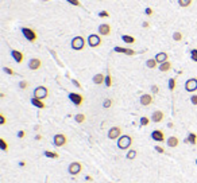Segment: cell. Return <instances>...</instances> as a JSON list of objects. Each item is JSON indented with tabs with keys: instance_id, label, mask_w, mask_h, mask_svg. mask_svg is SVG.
<instances>
[{
	"instance_id": "d590c367",
	"label": "cell",
	"mask_w": 197,
	"mask_h": 183,
	"mask_svg": "<svg viewBox=\"0 0 197 183\" xmlns=\"http://www.w3.org/2000/svg\"><path fill=\"white\" fill-rule=\"evenodd\" d=\"M149 123H150V119H149V117H142V119H140V127L149 125Z\"/></svg>"
},
{
	"instance_id": "ab89813d",
	"label": "cell",
	"mask_w": 197,
	"mask_h": 183,
	"mask_svg": "<svg viewBox=\"0 0 197 183\" xmlns=\"http://www.w3.org/2000/svg\"><path fill=\"white\" fill-rule=\"evenodd\" d=\"M99 16L100 18H109V12H107V11H100L99 12Z\"/></svg>"
},
{
	"instance_id": "60d3db41",
	"label": "cell",
	"mask_w": 197,
	"mask_h": 183,
	"mask_svg": "<svg viewBox=\"0 0 197 183\" xmlns=\"http://www.w3.org/2000/svg\"><path fill=\"white\" fill-rule=\"evenodd\" d=\"M154 148H155V151H157V152H159V154H165V150L161 147V145H155Z\"/></svg>"
},
{
	"instance_id": "f907efd6",
	"label": "cell",
	"mask_w": 197,
	"mask_h": 183,
	"mask_svg": "<svg viewBox=\"0 0 197 183\" xmlns=\"http://www.w3.org/2000/svg\"><path fill=\"white\" fill-rule=\"evenodd\" d=\"M40 139H42V136H40V135H37L35 136V140H40Z\"/></svg>"
},
{
	"instance_id": "ee69618b",
	"label": "cell",
	"mask_w": 197,
	"mask_h": 183,
	"mask_svg": "<svg viewBox=\"0 0 197 183\" xmlns=\"http://www.w3.org/2000/svg\"><path fill=\"white\" fill-rule=\"evenodd\" d=\"M5 121H7V120H5L4 114H0V124H2V125H4Z\"/></svg>"
},
{
	"instance_id": "52a82bcc",
	"label": "cell",
	"mask_w": 197,
	"mask_h": 183,
	"mask_svg": "<svg viewBox=\"0 0 197 183\" xmlns=\"http://www.w3.org/2000/svg\"><path fill=\"white\" fill-rule=\"evenodd\" d=\"M86 41H88V45L90 47H99L101 45V38H100V35H97V34H90Z\"/></svg>"
},
{
	"instance_id": "2e32d148",
	"label": "cell",
	"mask_w": 197,
	"mask_h": 183,
	"mask_svg": "<svg viewBox=\"0 0 197 183\" xmlns=\"http://www.w3.org/2000/svg\"><path fill=\"white\" fill-rule=\"evenodd\" d=\"M164 117H165V114L162 110H154L151 114V121L153 123H161L162 120H164Z\"/></svg>"
},
{
	"instance_id": "30bf717a",
	"label": "cell",
	"mask_w": 197,
	"mask_h": 183,
	"mask_svg": "<svg viewBox=\"0 0 197 183\" xmlns=\"http://www.w3.org/2000/svg\"><path fill=\"white\" fill-rule=\"evenodd\" d=\"M185 90L189 93H195L197 90V78H189L185 82Z\"/></svg>"
},
{
	"instance_id": "603a6c76",
	"label": "cell",
	"mask_w": 197,
	"mask_h": 183,
	"mask_svg": "<svg viewBox=\"0 0 197 183\" xmlns=\"http://www.w3.org/2000/svg\"><path fill=\"white\" fill-rule=\"evenodd\" d=\"M170 69H171V63L169 61H166V62H164V63L159 65V70H161L162 73H166V71H169Z\"/></svg>"
},
{
	"instance_id": "f546056e",
	"label": "cell",
	"mask_w": 197,
	"mask_h": 183,
	"mask_svg": "<svg viewBox=\"0 0 197 183\" xmlns=\"http://www.w3.org/2000/svg\"><path fill=\"white\" fill-rule=\"evenodd\" d=\"M104 83H105V86H107V88H111V86H112V77H111V74H109V73L105 76Z\"/></svg>"
},
{
	"instance_id": "bcb514c9",
	"label": "cell",
	"mask_w": 197,
	"mask_h": 183,
	"mask_svg": "<svg viewBox=\"0 0 197 183\" xmlns=\"http://www.w3.org/2000/svg\"><path fill=\"white\" fill-rule=\"evenodd\" d=\"M72 82H73V85H76L79 89H81V83H80L79 81H77V80H72Z\"/></svg>"
},
{
	"instance_id": "e575fe53",
	"label": "cell",
	"mask_w": 197,
	"mask_h": 183,
	"mask_svg": "<svg viewBox=\"0 0 197 183\" xmlns=\"http://www.w3.org/2000/svg\"><path fill=\"white\" fill-rule=\"evenodd\" d=\"M3 71H4L5 74H8V76H15V71L12 69H10V67H7V66L3 67Z\"/></svg>"
},
{
	"instance_id": "5b68a950",
	"label": "cell",
	"mask_w": 197,
	"mask_h": 183,
	"mask_svg": "<svg viewBox=\"0 0 197 183\" xmlns=\"http://www.w3.org/2000/svg\"><path fill=\"white\" fill-rule=\"evenodd\" d=\"M68 171H69L70 175H79L83 171V164L80 162H72L68 167Z\"/></svg>"
},
{
	"instance_id": "277c9868",
	"label": "cell",
	"mask_w": 197,
	"mask_h": 183,
	"mask_svg": "<svg viewBox=\"0 0 197 183\" xmlns=\"http://www.w3.org/2000/svg\"><path fill=\"white\" fill-rule=\"evenodd\" d=\"M22 34L24 35V38L29 42H35L37 41V34L34 30L29 29V27H22Z\"/></svg>"
},
{
	"instance_id": "ffe728a7",
	"label": "cell",
	"mask_w": 197,
	"mask_h": 183,
	"mask_svg": "<svg viewBox=\"0 0 197 183\" xmlns=\"http://www.w3.org/2000/svg\"><path fill=\"white\" fill-rule=\"evenodd\" d=\"M31 104H33L35 108H38V109H45V108H46L43 100H39V98H35V97L31 98Z\"/></svg>"
},
{
	"instance_id": "d6986e66",
	"label": "cell",
	"mask_w": 197,
	"mask_h": 183,
	"mask_svg": "<svg viewBox=\"0 0 197 183\" xmlns=\"http://www.w3.org/2000/svg\"><path fill=\"white\" fill-rule=\"evenodd\" d=\"M166 144H167V147H170V148H176V147H178V144H180V140H178V137H176V136H170V137L167 139Z\"/></svg>"
},
{
	"instance_id": "8d00e7d4",
	"label": "cell",
	"mask_w": 197,
	"mask_h": 183,
	"mask_svg": "<svg viewBox=\"0 0 197 183\" xmlns=\"http://www.w3.org/2000/svg\"><path fill=\"white\" fill-rule=\"evenodd\" d=\"M190 58L195 62H197V49H193V50L190 51Z\"/></svg>"
},
{
	"instance_id": "7c38bea8",
	"label": "cell",
	"mask_w": 197,
	"mask_h": 183,
	"mask_svg": "<svg viewBox=\"0 0 197 183\" xmlns=\"http://www.w3.org/2000/svg\"><path fill=\"white\" fill-rule=\"evenodd\" d=\"M99 35H109L111 34V26L108 23H101L97 29Z\"/></svg>"
},
{
	"instance_id": "e0dca14e",
	"label": "cell",
	"mask_w": 197,
	"mask_h": 183,
	"mask_svg": "<svg viewBox=\"0 0 197 183\" xmlns=\"http://www.w3.org/2000/svg\"><path fill=\"white\" fill-rule=\"evenodd\" d=\"M11 55H12V58L15 59V62L16 63H22L23 62V58H24V55H23V53H20L19 50H11Z\"/></svg>"
},
{
	"instance_id": "d6a6232c",
	"label": "cell",
	"mask_w": 197,
	"mask_h": 183,
	"mask_svg": "<svg viewBox=\"0 0 197 183\" xmlns=\"http://www.w3.org/2000/svg\"><path fill=\"white\" fill-rule=\"evenodd\" d=\"M0 148H2L3 151H7L8 150V144H7V141H5L4 139H0Z\"/></svg>"
},
{
	"instance_id": "cb8c5ba5",
	"label": "cell",
	"mask_w": 197,
	"mask_h": 183,
	"mask_svg": "<svg viewBox=\"0 0 197 183\" xmlns=\"http://www.w3.org/2000/svg\"><path fill=\"white\" fill-rule=\"evenodd\" d=\"M121 41L124 43H127V45H131V43L135 42V38L131 35H121Z\"/></svg>"
},
{
	"instance_id": "7dc6e473",
	"label": "cell",
	"mask_w": 197,
	"mask_h": 183,
	"mask_svg": "<svg viewBox=\"0 0 197 183\" xmlns=\"http://www.w3.org/2000/svg\"><path fill=\"white\" fill-rule=\"evenodd\" d=\"M145 12H146V15H149V16H150V15H153V10H151V8H150V7L146 8Z\"/></svg>"
},
{
	"instance_id": "b9f144b4",
	"label": "cell",
	"mask_w": 197,
	"mask_h": 183,
	"mask_svg": "<svg viewBox=\"0 0 197 183\" xmlns=\"http://www.w3.org/2000/svg\"><path fill=\"white\" fill-rule=\"evenodd\" d=\"M190 102H192L193 105H197V94H193L192 97H190Z\"/></svg>"
},
{
	"instance_id": "83f0119b",
	"label": "cell",
	"mask_w": 197,
	"mask_h": 183,
	"mask_svg": "<svg viewBox=\"0 0 197 183\" xmlns=\"http://www.w3.org/2000/svg\"><path fill=\"white\" fill-rule=\"evenodd\" d=\"M136 155H138V152H136L135 150H128V152H127V155H126V158L128 160H134L136 158Z\"/></svg>"
},
{
	"instance_id": "f35d334b",
	"label": "cell",
	"mask_w": 197,
	"mask_h": 183,
	"mask_svg": "<svg viewBox=\"0 0 197 183\" xmlns=\"http://www.w3.org/2000/svg\"><path fill=\"white\" fill-rule=\"evenodd\" d=\"M19 88L20 89H27V88H29V82H27V81H20L19 82Z\"/></svg>"
},
{
	"instance_id": "7bdbcfd3",
	"label": "cell",
	"mask_w": 197,
	"mask_h": 183,
	"mask_svg": "<svg viewBox=\"0 0 197 183\" xmlns=\"http://www.w3.org/2000/svg\"><path fill=\"white\" fill-rule=\"evenodd\" d=\"M151 92L154 93V94H157V93L159 92V88H158L157 85H153V86H151Z\"/></svg>"
},
{
	"instance_id": "f6af8a7d",
	"label": "cell",
	"mask_w": 197,
	"mask_h": 183,
	"mask_svg": "<svg viewBox=\"0 0 197 183\" xmlns=\"http://www.w3.org/2000/svg\"><path fill=\"white\" fill-rule=\"evenodd\" d=\"M24 136H26V132H24V131H19V132H18V137H19V139H23Z\"/></svg>"
},
{
	"instance_id": "ac0fdd59",
	"label": "cell",
	"mask_w": 197,
	"mask_h": 183,
	"mask_svg": "<svg viewBox=\"0 0 197 183\" xmlns=\"http://www.w3.org/2000/svg\"><path fill=\"white\" fill-rule=\"evenodd\" d=\"M167 58H169V55H167V53H165V51H161V53H158V54L155 55V61H157L159 65L164 63V62H166Z\"/></svg>"
},
{
	"instance_id": "5bb4252c",
	"label": "cell",
	"mask_w": 197,
	"mask_h": 183,
	"mask_svg": "<svg viewBox=\"0 0 197 183\" xmlns=\"http://www.w3.org/2000/svg\"><path fill=\"white\" fill-rule=\"evenodd\" d=\"M115 53H119V54H126V55H135V50L132 49H126V47H120V46H116L114 49Z\"/></svg>"
},
{
	"instance_id": "44dd1931",
	"label": "cell",
	"mask_w": 197,
	"mask_h": 183,
	"mask_svg": "<svg viewBox=\"0 0 197 183\" xmlns=\"http://www.w3.org/2000/svg\"><path fill=\"white\" fill-rule=\"evenodd\" d=\"M104 81H105V76H103L101 73L96 74V76L93 77V83H95V85H101V83H104Z\"/></svg>"
},
{
	"instance_id": "9a60e30c",
	"label": "cell",
	"mask_w": 197,
	"mask_h": 183,
	"mask_svg": "<svg viewBox=\"0 0 197 183\" xmlns=\"http://www.w3.org/2000/svg\"><path fill=\"white\" fill-rule=\"evenodd\" d=\"M153 104V96L151 94H142L140 96V105H143V107H149V105Z\"/></svg>"
},
{
	"instance_id": "4316f807",
	"label": "cell",
	"mask_w": 197,
	"mask_h": 183,
	"mask_svg": "<svg viewBox=\"0 0 197 183\" xmlns=\"http://www.w3.org/2000/svg\"><path fill=\"white\" fill-rule=\"evenodd\" d=\"M85 119H86V116L84 113H79V114L74 116V120H76V123H79V124H83L84 121H85Z\"/></svg>"
},
{
	"instance_id": "681fc988",
	"label": "cell",
	"mask_w": 197,
	"mask_h": 183,
	"mask_svg": "<svg viewBox=\"0 0 197 183\" xmlns=\"http://www.w3.org/2000/svg\"><path fill=\"white\" fill-rule=\"evenodd\" d=\"M85 181H88V182H92V176H85Z\"/></svg>"
},
{
	"instance_id": "9c48e42d",
	"label": "cell",
	"mask_w": 197,
	"mask_h": 183,
	"mask_svg": "<svg viewBox=\"0 0 197 183\" xmlns=\"http://www.w3.org/2000/svg\"><path fill=\"white\" fill-rule=\"evenodd\" d=\"M69 100L76 107H81V104L84 102V96L80 94V93H69Z\"/></svg>"
},
{
	"instance_id": "7a4b0ae2",
	"label": "cell",
	"mask_w": 197,
	"mask_h": 183,
	"mask_svg": "<svg viewBox=\"0 0 197 183\" xmlns=\"http://www.w3.org/2000/svg\"><path fill=\"white\" fill-rule=\"evenodd\" d=\"M70 46H72V49L73 50H76V51H80V50H83L84 47H85V39L83 38V36H74L73 39H72V43H70Z\"/></svg>"
},
{
	"instance_id": "4fadbf2b",
	"label": "cell",
	"mask_w": 197,
	"mask_h": 183,
	"mask_svg": "<svg viewBox=\"0 0 197 183\" xmlns=\"http://www.w3.org/2000/svg\"><path fill=\"white\" fill-rule=\"evenodd\" d=\"M40 66H42V62H40L39 58H31L30 62H29V69L30 70H38Z\"/></svg>"
},
{
	"instance_id": "1f68e13d",
	"label": "cell",
	"mask_w": 197,
	"mask_h": 183,
	"mask_svg": "<svg viewBox=\"0 0 197 183\" xmlns=\"http://www.w3.org/2000/svg\"><path fill=\"white\" fill-rule=\"evenodd\" d=\"M181 39H182V34H181L180 31H177V32H174V34H173V41L180 42Z\"/></svg>"
},
{
	"instance_id": "8fae6325",
	"label": "cell",
	"mask_w": 197,
	"mask_h": 183,
	"mask_svg": "<svg viewBox=\"0 0 197 183\" xmlns=\"http://www.w3.org/2000/svg\"><path fill=\"white\" fill-rule=\"evenodd\" d=\"M151 139L157 143H164L165 141V135L162 131H159V129H155V131L151 132Z\"/></svg>"
},
{
	"instance_id": "6da1fadb",
	"label": "cell",
	"mask_w": 197,
	"mask_h": 183,
	"mask_svg": "<svg viewBox=\"0 0 197 183\" xmlns=\"http://www.w3.org/2000/svg\"><path fill=\"white\" fill-rule=\"evenodd\" d=\"M131 144H132V137L128 135H121L118 139V147L120 150H130Z\"/></svg>"
},
{
	"instance_id": "8992f818",
	"label": "cell",
	"mask_w": 197,
	"mask_h": 183,
	"mask_svg": "<svg viewBox=\"0 0 197 183\" xmlns=\"http://www.w3.org/2000/svg\"><path fill=\"white\" fill-rule=\"evenodd\" d=\"M66 143H68V139H66V136H65L64 133H57V135H54L53 144H54L55 147H64Z\"/></svg>"
},
{
	"instance_id": "7402d4cb",
	"label": "cell",
	"mask_w": 197,
	"mask_h": 183,
	"mask_svg": "<svg viewBox=\"0 0 197 183\" xmlns=\"http://www.w3.org/2000/svg\"><path fill=\"white\" fill-rule=\"evenodd\" d=\"M184 141L189 143V144H192V145H195L196 143H197V135H196V133H193V132H190L189 135H188V137Z\"/></svg>"
},
{
	"instance_id": "74e56055",
	"label": "cell",
	"mask_w": 197,
	"mask_h": 183,
	"mask_svg": "<svg viewBox=\"0 0 197 183\" xmlns=\"http://www.w3.org/2000/svg\"><path fill=\"white\" fill-rule=\"evenodd\" d=\"M65 2H68L72 5H76V7H80V5H81V3L79 2V0H65Z\"/></svg>"
},
{
	"instance_id": "3957f363",
	"label": "cell",
	"mask_w": 197,
	"mask_h": 183,
	"mask_svg": "<svg viewBox=\"0 0 197 183\" xmlns=\"http://www.w3.org/2000/svg\"><path fill=\"white\" fill-rule=\"evenodd\" d=\"M49 96V90L46 86H37L35 89H34V97L35 98H39V100H45L46 97Z\"/></svg>"
},
{
	"instance_id": "484cf974",
	"label": "cell",
	"mask_w": 197,
	"mask_h": 183,
	"mask_svg": "<svg viewBox=\"0 0 197 183\" xmlns=\"http://www.w3.org/2000/svg\"><path fill=\"white\" fill-rule=\"evenodd\" d=\"M43 155H45L46 158H50V159H58L59 158V155L57 152H53V151H45Z\"/></svg>"
},
{
	"instance_id": "836d02e7",
	"label": "cell",
	"mask_w": 197,
	"mask_h": 183,
	"mask_svg": "<svg viewBox=\"0 0 197 183\" xmlns=\"http://www.w3.org/2000/svg\"><path fill=\"white\" fill-rule=\"evenodd\" d=\"M103 107H104L105 109L111 108L112 107V100H111V98H107V100H104V102H103Z\"/></svg>"
},
{
	"instance_id": "4dcf8cb0",
	"label": "cell",
	"mask_w": 197,
	"mask_h": 183,
	"mask_svg": "<svg viewBox=\"0 0 197 183\" xmlns=\"http://www.w3.org/2000/svg\"><path fill=\"white\" fill-rule=\"evenodd\" d=\"M176 82H177L176 78H170V80H169V90L173 92L174 89H176V85H177Z\"/></svg>"
},
{
	"instance_id": "816d5d0a",
	"label": "cell",
	"mask_w": 197,
	"mask_h": 183,
	"mask_svg": "<svg viewBox=\"0 0 197 183\" xmlns=\"http://www.w3.org/2000/svg\"><path fill=\"white\" fill-rule=\"evenodd\" d=\"M196 166H197V159H196Z\"/></svg>"
},
{
	"instance_id": "ba28073f",
	"label": "cell",
	"mask_w": 197,
	"mask_h": 183,
	"mask_svg": "<svg viewBox=\"0 0 197 183\" xmlns=\"http://www.w3.org/2000/svg\"><path fill=\"white\" fill-rule=\"evenodd\" d=\"M120 136H121V128L120 127H112V128H109L108 139H111V140H118Z\"/></svg>"
},
{
	"instance_id": "f1b7e54d",
	"label": "cell",
	"mask_w": 197,
	"mask_h": 183,
	"mask_svg": "<svg viewBox=\"0 0 197 183\" xmlns=\"http://www.w3.org/2000/svg\"><path fill=\"white\" fill-rule=\"evenodd\" d=\"M192 2L193 0H178V5L182 7V8H186V7H189V5L192 4Z\"/></svg>"
},
{
	"instance_id": "c3c4849f",
	"label": "cell",
	"mask_w": 197,
	"mask_h": 183,
	"mask_svg": "<svg viewBox=\"0 0 197 183\" xmlns=\"http://www.w3.org/2000/svg\"><path fill=\"white\" fill-rule=\"evenodd\" d=\"M143 27H145V29H147L149 27V22H143V24H142Z\"/></svg>"
},
{
	"instance_id": "d4e9b609",
	"label": "cell",
	"mask_w": 197,
	"mask_h": 183,
	"mask_svg": "<svg viewBox=\"0 0 197 183\" xmlns=\"http://www.w3.org/2000/svg\"><path fill=\"white\" fill-rule=\"evenodd\" d=\"M157 65H158V62L155 61V58H154V59H151V58H150V59L146 61V66H147L149 69H155V67H157Z\"/></svg>"
}]
</instances>
